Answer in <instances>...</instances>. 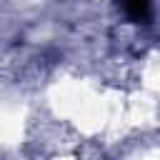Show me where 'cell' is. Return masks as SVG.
<instances>
[{
    "mask_svg": "<svg viewBox=\"0 0 160 160\" xmlns=\"http://www.w3.org/2000/svg\"><path fill=\"white\" fill-rule=\"evenodd\" d=\"M122 8L132 22H150V18H152V2L150 0H125Z\"/></svg>",
    "mask_w": 160,
    "mask_h": 160,
    "instance_id": "obj_1",
    "label": "cell"
}]
</instances>
